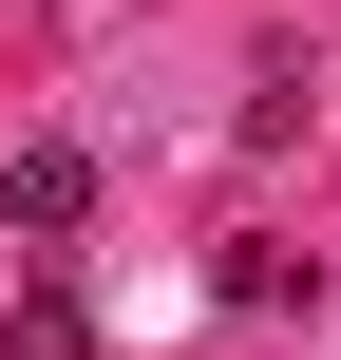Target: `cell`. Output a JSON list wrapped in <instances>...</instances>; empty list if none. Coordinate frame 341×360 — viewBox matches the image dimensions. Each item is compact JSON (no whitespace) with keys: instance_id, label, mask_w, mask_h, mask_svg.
<instances>
[{"instance_id":"cell-1","label":"cell","mask_w":341,"mask_h":360,"mask_svg":"<svg viewBox=\"0 0 341 360\" xmlns=\"http://www.w3.org/2000/svg\"><path fill=\"white\" fill-rule=\"evenodd\" d=\"M0 228H19V247H76V228H95V152H57V133H38V152L0 171Z\"/></svg>"},{"instance_id":"cell-2","label":"cell","mask_w":341,"mask_h":360,"mask_svg":"<svg viewBox=\"0 0 341 360\" xmlns=\"http://www.w3.org/2000/svg\"><path fill=\"white\" fill-rule=\"evenodd\" d=\"M0 360H95V304H76V285H19V304H0Z\"/></svg>"},{"instance_id":"cell-3","label":"cell","mask_w":341,"mask_h":360,"mask_svg":"<svg viewBox=\"0 0 341 360\" xmlns=\"http://www.w3.org/2000/svg\"><path fill=\"white\" fill-rule=\"evenodd\" d=\"M228 304H247V323H285V304H323V247H228Z\"/></svg>"}]
</instances>
